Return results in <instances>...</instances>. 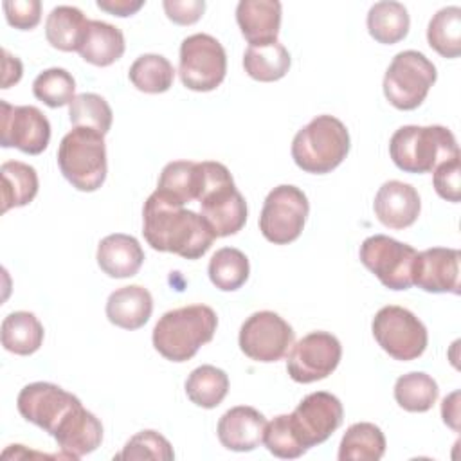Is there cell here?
<instances>
[{
    "mask_svg": "<svg viewBox=\"0 0 461 461\" xmlns=\"http://www.w3.org/2000/svg\"><path fill=\"white\" fill-rule=\"evenodd\" d=\"M76 81L72 74L65 68L52 67L36 76L32 81V94L36 99L50 108H59L70 104L76 97Z\"/></svg>",
    "mask_w": 461,
    "mask_h": 461,
    "instance_id": "74e56055",
    "label": "cell"
},
{
    "mask_svg": "<svg viewBox=\"0 0 461 461\" xmlns=\"http://www.w3.org/2000/svg\"><path fill=\"white\" fill-rule=\"evenodd\" d=\"M144 5V0H97V7L113 16H131Z\"/></svg>",
    "mask_w": 461,
    "mask_h": 461,
    "instance_id": "ee69618b",
    "label": "cell"
},
{
    "mask_svg": "<svg viewBox=\"0 0 461 461\" xmlns=\"http://www.w3.org/2000/svg\"><path fill=\"white\" fill-rule=\"evenodd\" d=\"M373 209L382 225L400 230L411 227L418 220L421 200L411 184L389 180L384 182L375 194Z\"/></svg>",
    "mask_w": 461,
    "mask_h": 461,
    "instance_id": "ac0fdd59",
    "label": "cell"
},
{
    "mask_svg": "<svg viewBox=\"0 0 461 461\" xmlns=\"http://www.w3.org/2000/svg\"><path fill=\"white\" fill-rule=\"evenodd\" d=\"M211 283L223 292H234L245 285L250 274V265L247 256L234 249L223 247L216 250L207 267Z\"/></svg>",
    "mask_w": 461,
    "mask_h": 461,
    "instance_id": "1f68e13d",
    "label": "cell"
},
{
    "mask_svg": "<svg viewBox=\"0 0 461 461\" xmlns=\"http://www.w3.org/2000/svg\"><path fill=\"white\" fill-rule=\"evenodd\" d=\"M4 13L11 27L20 31H31L41 20V2L40 0H5Z\"/></svg>",
    "mask_w": 461,
    "mask_h": 461,
    "instance_id": "60d3db41",
    "label": "cell"
},
{
    "mask_svg": "<svg viewBox=\"0 0 461 461\" xmlns=\"http://www.w3.org/2000/svg\"><path fill=\"white\" fill-rule=\"evenodd\" d=\"M236 22L249 45L277 41L281 4L277 0H241L236 7Z\"/></svg>",
    "mask_w": 461,
    "mask_h": 461,
    "instance_id": "44dd1931",
    "label": "cell"
},
{
    "mask_svg": "<svg viewBox=\"0 0 461 461\" xmlns=\"http://www.w3.org/2000/svg\"><path fill=\"white\" fill-rule=\"evenodd\" d=\"M371 330L378 346L394 360H414L427 349L429 333L425 324L403 306L380 308L373 317Z\"/></svg>",
    "mask_w": 461,
    "mask_h": 461,
    "instance_id": "ba28073f",
    "label": "cell"
},
{
    "mask_svg": "<svg viewBox=\"0 0 461 461\" xmlns=\"http://www.w3.org/2000/svg\"><path fill=\"white\" fill-rule=\"evenodd\" d=\"M432 184L436 193L452 203H457L461 198V182H459V157L441 162L434 171Z\"/></svg>",
    "mask_w": 461,
    "mask_h": 461,
    "instance_id": "b9f144b4",
    "label": "cell"
},
{
    "mask_svg": "<svg viewBox=\"0 0 461 461\" xmlns=\"http://www.w3.org/2000/svg\"><path fill=\"white\" fill-rule=\"evenodd\" d=\"M162 5L167 18L178 25H191L198 22L205 11L203 0H164Z\"/></svg>",
    "mask_w": 461,
    "mask_h": 461,
    "instance_id": "7bdbcfd3",
    "label": "cell"
},
{
    "mask_svg": "<svg viewBox=\"0 0 461 461\" xmlns=\"http://www.w3.org/2000/svg\"><path fill=\"white\" fill-rule=\"evenodd\" d=\"M144 263V250L137 238L122 232L108 234L99 241L97 265L115 279L135 276Z\"/></svg>",
    "mask_w": 461,
    "mask_h": 461,
    "instance_id": "7402d4cb",
    "label": "cell"
},
{
    "mask_svg": "<svg viewBox=\"0 0 461 461\" xmlns=\"http://www.w3.org/2000/svg\"><path fill=\"white\" fill-rule=\"evenodd\" d=\"M175 457L171 443L158 434L157 430H140L131 436L122 452L115 456V459H158V461H171Z\"/></svg>",
    "mask_w": 461,
    "mask_h": 461,
    "instance_id": "ab89813d",
    "label": "cell"
},
{
    "mask_svg": "<svg viewBox=\"0 0 461 461\" xmlns=\"http://www.w3.org/2000/svg\"><path fill=\"white\" fill-rule=\"evenodd\" d=\"M0 144L4 148H18L29 155H40L50 140V122L36 106H11L0 103Z\"/></svg>",
    "mask_w": 461,
    "mask_h": 461,
    "instance_id": "2e32d148",
    "label": "cell"
},
{
    "mask_svg": "<svg viewBox=\"0 0 461 461\" xmlns=\"http://www.w3.org/2000/svg\"><path fill=\"white\" fill-rule=\"evenodd\" d=\"M128 77L140 92L162 94L171 88L175 68L169 59L160 54H142L131 63Z\"/></svg>",
    "mask_w": 461,
    "mask_h": 461,
    "instance_id": "e575fe53",
    "label": "cell"
},
{
    "mask_svg": "<svg viewBox=\"0 0 461 461\" xmlns=\"http://www.w3.org/2000/svg\"><path fill=\"white\" fill-rule=\"evenodd\" d=\"M155 191L178 205H185L187 202L194 200L196 162L173 160L166 164L158 176V184Z\"/></svg>",
    "mask_w": 461,
    "mask_h": 461,
    "instance_id": "d590c367",
    "label": "cell"
},
{
    "mask_svg": "<svg viewBox=\"0 0 461 461\" xmlns=\"http://www.w3.org/2000/svg\"><path fill=\"white\" fill-rule=\"evenodd\" d=\"M86 25L88 20L81 9L72 5H58L45 20V36L54 49L74 52L79 50Z\"/></svg>",
    "mask_w": 461,
    "mask_h": 461,
    "instance_id": "d4e9b609",
    "label": "cell"
},
{
    "mask_svg": "<svg viewBox=\"0 0 461 461\" xmlns=\"http://www.w3.org/2000/svg\"><path fill=\"white\" fill-rule=\"evenodd\" d=\"M240 349L256 362H277L294 344L292 326L276 312L261 310L240 328Z\"/></svg>",
    "mask_w": 461,
    "mask_h": 461,
    "instance_id": "7c38bea8",
    "label": "cell"
},
{
    "mask_svg": "<svg viewBox=\"0 0 461 461\" xmlns=\"http://www.w3.org/2000/svg\"><path fill=\"white\" fill-rule=\"evenodd\" d=\"M196 198L202 218L216 238L240 232L247 221V202L236 189L227 166L214 160L196 162Z\"/></svg>",
    "mask_w": 461,
    "mask_h": 461,
    "instance_id": "7a4b0ae2",
    "label": "cell"
},
{
    "mask_svg": "<svg viewBox=\"0 0 461 461\" xmlns=\"http://www.w3.org/2000/svg\"><path fill=\"white\" fill-rule=\"evenodd\" d=\"M4 54V77H2V88H9L11 85L18 83L22 77V63L18 58L11 56L5 49L2 50Z\"/></svg>",
    "mask_w": 461,
    "mask_h": 461,
    "instance_id": "f6af8a7d",
    "label": "cell"
},
{
    "mask_svg": "<svg viewBox=\"0 0 461 461\" xmlns=\"http://www.w3.org/2000/svg\"><path fill=\"white\" fill-rule=\"evenodd\" d=\"M360 261L389 290H409L412 286V267L416 249L385 234H375L362 241Z\"/></svg>",
    "mask_w": 461,
    "mask_h": 461,
    "instance_id": "8fae6325",
    "label": "cell"
},
{
    "mask_svg": "<svg viewBox=\"0 0 461 461\" xmlns=\"http://www.w3.org/2000/svg\"><path fill=\"white\" fill-rule=\"evenodd\" d=\"M457 396L459 393H452L450 396H445L443 403H441V416H443V421L447 425H450L454 430L459 429L457 425V420H459V403H457Z\"/></svg>",
    "mask_w": 461,
    "mask_h": 461,
    "instance_id": "bcb514c9",
    "label": "cell"
},
{
    "mask_svg": "<svg viewBox=\"0 0 461 461\" xmlns=\"http://www.w3.org/2000/svg\"><path fill=\"white\" fill-rule=\"evenodd\" d=\"M439 394L436 380L421 371L402 375L394 384L396 403L409 412H427Z\"/></svg>",
    "mask_w": 461,
    "mask_h": 461,
    "instance_id": "d6a6232c",
    "label": "cell"
},
{
    "mask_svg": "<svg viewBox=\"0 0 461 461\" xmlns=\"http://www.w3.org/2000/svg\"><path fill=\"white\" fill-rule=\"evenodd\" d=\"M436 77V67L425 54L402 50L385 70L384 95L398 110H414L425 101Z\"/></svg>",
    "mask_w": 461,
    "mask_h": 461,
    "instance_id": "52a82bcc",
    "label": "cell"
},
{
    "mask_svg": "<svg viewBox=\"0 0 461 461\" xmlns=\"http://www.w3.org/2000/svg\"><path fill=\"white\" fill-rule=\"evenodd\" d=\"M79 405L83 403L77 396L50 382L27 384L16 398V407L22 418L43 429L50 436Z\"/></svg>",
    "mask_w": 461,
    "mask_h": 461,
    "instance_id": "5bb4252c",
    "label": "cell"
},
{
    "mask_svg": "<svg viewBox=\"0 0 461 461\" xmlns=\"http://www.w3.org/2000/svg\"><path fill=\"white\" fill-rule=\"evenodd\" d=\"M65 457L79 459L94 452L103 441V425L83 405L74 409L52 434Z\"/></svg>",
    "mask_w": 461,
    "mask_h": 461,
    "instance_id": "ffe728a7",
    "label": "cell"
},
{
    "mask_svg": "<svg viewBox=\"0 0 461 461\" xmlns=\"http://www.w3.org/2000/svg\"><path fill=\"white\" fill-rule=\"evenodd\" d=\"M263 443L270 454L281 459H297L308 450L299 443L290 423V414H279L267 423Z\"/></svg>",
    "mask_w": 461,
    "mask_h": 461,
    "instance_id": "f35d334b",
    "label": "cell"
},
{
    "mask_svg": "<svg viewBox=\"0 0 461 461\" xmlns=\"http://www.w3.org/2000/svg\"><path fill=\"white\" fill-rule=\"evenodd\" d=\"M351 140L342 121L333 115H317L303 126L292 140V158L306 173L324 175L346 158Z\"/></svg>",
    "mask_w": 461,
    "mask_h": 461,
    "instance_id": "5b68a950",
    "label": "cell"
},
{
    "mask_svg": "<svg viewBox=\"0 0 461 461\" xmlns=\"http://www.w3.org/2000/svg\"><path fill=\"white\" fill-rule=\"evenodd\" d=\"M180 81L194 92H211L221 85L227 74V54L223 45L211 34L196 32L180 45Z\"/></svg>",
    "mask_w": 461,
    "mask_h": 461,
    "instance_id": "9c48e42d",
    "label": "cell"
},
{
    "mask_svg": "<svg viewBox=\"0 0 461 461\" xmlns=\"http://www.w3.org/2000/svg\"><path fill=\"white\" fill-rule=\"evenodd\" d=\"M124 34L119 27L101 20H88L77 52L86 63L95 67H108L124 54Z\"/></svg>",
    "mask_w": 461,
    "mask_h": 461,
    "instance_id": "cb8c5ba5",
    "label": "cell"
},
{
    "mask_svg": "<svg viewBox=\"0 0 461 461\" xmlns=\"http://www.w3.org/2000/svg\"><path fill=\"white\" fill-rule=\"evenodd\" d=\"M216 312L207 304H189L166 312L153 328L155 349L171 362H185L212 340Z\"/></svg>",
    "mask_w": 461,
    "mask_h": 461,
    "instance_id": "3957f363",
    "label": "cell"
},
{
    "mask_svg": "<svg viewBox=\"0 0 461 461\" xmlns=\"http://www.w3.org/2000/svg\"><path fill=\"white\" fill-rule=\"evenodd\" d=\"M229 393V376L223 369L216 366H200L193 369L185 380L187 398L202 407L214 409L218 407Z\"/></svg>",
    "mask_w": 461,
    "mask_h": 461,
    "instance_id": "4dcf8cb0",
    "label": "cell"
},
{
    "mask_svg": "<svg viewBox=\"0 0 461 461\" xmlns=\"http://www.w3.org/2000/svg\"><path fill=\"white\" fill-rule=\"evenodd\" d=\"M58 166L77 191H97L108 169L104 135L88 128L70 130L59 142Z\"/></svg>",
    "mask_w": 461,
    "mask_h": 461,
    "instance_id": "8992f818",
    "label": "cell"
},
{
    "mask_svg": "<svg viewBox=\"0 0 461 461\" xmlns=\"http://www.w3.org/2000/svg\"><path fill=\"white\" fill-rule=\"evenodd\" d=\"M459 259L457 249L432 247L416 254L412 267V285L430 294H459Z\"/></svg>",
    "mask_w": 461,
    "mask_h": 461,
    "instance_id": "e0dca14e",
    "label": "cell"
},
{
    "mask_svg": "<svg viewBox=\"0 0 461 461\" xmlns=\"http://www.w3.org/2000/svg\"><path fill=\"white\" fill-rule=\"evenodd\" d=\"M142 234L153 250L173 252L184 259L202 258L216 238L202 214L184 209L157 191L144 202Z\"/></svg>",
    "mask_w": 461,
    "mask_h": 461,
    "instance_id": "6da1fadb",
    "label": "cell"
},
{
    "mask_svg": "<svg viewBox=\"0 0 461 461\" xmlns=\"http://www.w3.org/2000/svg\"><path fill=\"white\" fill-rule=\"evenodd\" d=\"M367 31L375 41L384 45H394L402 41L411 25L409 13L400 2H376L367 13Z\"/></svg>",
    "mask_w": 461,
    "mask_h": 461,
    "instance_id": "f546056e",
    "label": "cell"
},
{
    "mask_svg": "<svg viewBox=\"0 0 461 461\" xmlns=\"http://www.w3.org/2000/svg\"><path fill=\"white\" fill-rule=\"evenodd\" d=\"M429 45L443 58H457L461 54V9L448 5L439 9L427 27Z\"/></svg>",
    "mask_w": 461,
    "mask_h": 461,
    "instance_id": "836d02e7",
    "label": "cell"
},
{
    "mask_svg": "<svg viewBox=\"0 0 461 461\" xmlns=\"http://www.w3.org/2000/svg\"><path fill=\"white\" fill-rule=\"evenodd\" d=\"M43 326L31 312H13L2 321V346L14 355H32L43 342Z\"/></svg>",
    "mask_w": 461,
    "mask_h": 461,
    "instance_id": "f1b7e54d",
    "label": "cell"
},
{
    "mask_svg": "<svg viewBox=\"0 0 461 461\" xmlns=\"http://www.w3.org/2000/svg\"><path fill=\"white\" fill-rule=\"evenodd\" d=\"M267 418L254 407L238 405L229 409L218 421V439L227 450L250 452L263 443Z\"/></svg>",
    "mask_w": 461,
    "mask_h": 461,
    "instance_id": "d6986e66",
    "label": "cell"
},
{
    "mask_svg": "<svg viewBox=\"0 0 461 461\" xmlns=\"http://www.w3.org/2000/svg\"><path fill=\"white\" fill-rule=\"evenodd\" d=\"M344 409L340 400L326 391L310 393L290 414L292 429L306 448L324 443L342 423Z\"/></svg>",
    "mask_w": 461,
    "mask_h": 461,
    "instance_id": "9a60e30c",
    "label": "cell"
},
{
    "mask_svg": "<svg viewBox=\"0 0 461 461\" xmlns=\"http://www.w3.org/2000/svg\"><path fill=\"white\" fill-rule=\"evenodd\" d=\"M153 312V297L140 285L121 286L106 301V317L122 330L142 328Z\"/></svg>",
    "mask_w": 461,
    "mask_h": 461,
    "instance_id": "603a6c76",
    "label": "cell"
},
{
    "mask_svg": "<svg viewBox=\"0 0 461 461\" xmlns=\"http://www.w3.org/2000/svg\"><path fill=\"white\" fill-rule=\"evenodd\" d=\"M2 175V212L23 207L38 194L36 169L20 160H7L0 167Z\"/></svg>",
    "mask_w": 461,
    "mask_h": 461,
    "instance_id": "83f0119b",
    "label": "cell"
},
{
    "mask_svg": "<svg viewBox=\"0 0 461 461\" xmlns=\"http://www.w3.org/2000/svg\"><path fill=\"white\" fill-rule=\"evenodd\" d=\"M394 166L405 173H430L441 162L459 157L454 133L439 124L398 128L389 140Z\"/></svg>",
    "mask_w": 461,
    "mask_h": 461,
    "instance_id": "277c9868",
    "label": "cell"
},
{
    "mask_svg": "<svg viewBox=\"0 0 461 461\" xmlns=\"http://www.w3.org/2000/svg\"><path fill=\"white\" fill-rule=\"evenodd\" d=\"M68 117L74 128H88L106 135L112 128L113 113L110 104L99 94H77L68 104Z\"/></svg>",
    "mask_w": 461,
    "mask_h": 461,
    "instance_id": "8d00e7d4",
    "label": "cell"
},
{
    "mask_svg": "<svg viewBox=\"0 0 461 461\" xmlns=\"http://www.w3.org/2000/svg\"><path fill=\"white\" fill-rule=\"evenodd\" d=\"M385 454L382 429L369 421L353 423L340 439L339 461H378Z\"/></svg>",
    "mask_w": 461,
    "mask_h": 461,
    "instance_id": "484cf974",
    "label": "cell"
},
{
    "mask_svg": "<svg viewBox=\"0 0 461 461\" xmlns=\"http://www.w3.org/2000/svg\"><path fill=\"white\" fill-rule=\"evenodd\" d=\"M342 358L339 339L328 331H312L292 344L286 371L294 382L312 384L330 376Z\"/></svg>",
    "mask_w": 461,
    "mask_h": 461,
    "instance_id": "4fadbf2b",
    "label": "cell"
},
{
    "mask_svg": "<svg viewBox=\"0 0 461 461\" xmlns=\"http://www.w3.org/2000/svg\"><path fill=\"white\" fill-rule=\"evenodd\" d=\"M308 212L310 203L306 194L295 185L281 184L265 198L259 214V230L270 243L288 245L301 236Z\"/></svg>",
    "mask_w": 461,
    "mask_h": 461,
    "instance_id": "30bf717a",
    "label": "cell"
},
{
    "mask_svg": "<svg viewBox=\"0 0 461 461\" xmlns=\"http://www.w3.org/2000/svg\"><path fill=\"white\" fill-rule=\"evenodd\" d=\"M290 52L279 41L267 45H249L243 54L245 72L261 83H272L286 76L290 68Z\"/></svg>",
    "mask_w": 461,
    "mask_h": 461,
    "instance_id": "4316f807",
    "label": "cell"
}]
</instances>
